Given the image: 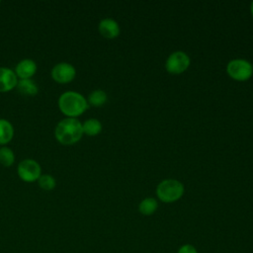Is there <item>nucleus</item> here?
<instances>
[{
  "mask_svg": "<svg viewBox=\"0 0 253 253\" xmlns=\"http://www.w3.org/2000/svg\"><path fill=\"white\" fill-rule=\"evenodd\" d=\"M82 123L77 118H64L59 121L54 128L56 140L63 145H72L83 136Z\"/></svg>",
  "mask_w": 253,
  "mask_h": 253,
  "instance_id": "f257e3e1",
  "label": "nucleus"
},
{
  "mask_svg": "<svg viewBox=\"0 0 253 253\" xmlns=\"http://www.w3.org/2000/svg\"><path fill=\"white\" fill-rule=\"evenodd\" d=\"M60 112L66 118H77L81 116L89 107L87 99L79 92L65 91L57 101Z\"/></svg>",
  "mask_w": 253,
  "mask_h": 253,
  "instance_id": "f03ea898",
  "label": "nucleus"
},
{
  "mask_svg": "<svg viewBox=\"0 0 253 253\" xmlns=\"http://www.w3.org/2000/svg\"><path fill=\"white\" fill-rule=\"evenodd\" d=\"M184 194V185L176 179H165L156 187L157 198L166 204L177 202Z\"/></svg>",
  "mask_w": 253,
  "mask_h": 253,
  "instance_id": "7ed1b4c3",
  "label": "nucleus"
},
{
  "mask_svg": "<svg viewBox=\"0 0 253 253\" xmlns=\"http://www.w3.org/2000/svg\"><path fill=\"white\" fill-rule=\"evenodd\" d=\"M226 72L233 80L247 81L253 75V65L243 58L231 59L226 65Z\"/></svg>",
  "mask_w": 253,
  "mask_h": 253,
  "instance_id": "20e7f679",
  "label": "nucleus"
},
{
  "mask_svg": "<svg viewBox=\"0 0 253 253\" xmlns=\"http://www.w3.org/2000/svg\"><path fill=\"white\" fill-rule=\"evenodd\" d=\"M17 173L19 178L27 183L38 181L42 175V167L38 161L32 158H26L18 164Z\"/></svg>",
  "mask_w": 253,
  "mask_h": 253,
  "instance_id": "39448f33",
  "label": "nucleus"
},
{
  "mask_svg": "<svg viewBox=\"0 0 253 253\" xmlns=\"http://www.w3.org/2000/svg\"><path fill=\"white\" fill-rule=\"evenodd\" d=\"M190 63L191 59L189 55L182 50H177L167 57L165 68L171 74H181L188 69Z\"/></svg>",
  "mask_w": 253,
  "mask_h": 253,
  "instance_id": "423d86ee",
  "label": "nucleus"
},
{
  "mask_svg": "<svg viewBox=\"0 0 253 253\" xmlns=\"http://www.w3.org/2000/svg\"><path fill=\"white\" fill-rule=\"evenodd\" d=\"M50 75L55 82L65 84V83L71 82L75 78L76 69L71 63L62 61V62L56 63L52 67L50 71Z\"/></svg>",
  "mask_w": 253,
  "mask_h": 253,
  "instance_id": "0eeeda50",
  "label": "nucleus"
},
{
  "mask_svg": "<svg viewBox=\"0 0 253 253\" xmlns=\"http://www.w3.org/2000/svg\"><path fill=\"white\" fill-rule=\"evenodd\" d=\"M18 77L11 68L0 66V92H9L13 90L18 83Z\"/></svg>",
  "mask_w": 253,
  "mask_h": 253,
  "instance_id": "6e6552de",
  "label": "nucleus"
},
{
  "mask_svg": "<svg viewBox=\"0 0 253 253\" xmlns=\"http://www.w3.org/2000/svg\"><path fill=\"white\" fill-rule=\"evenodd\" d=\"M37 69L38 66L35 60L31 58H24L17 63L14 71L18 79H29L36 74Z\"/></svg>",
  "mask_w": 253,
  "mask_h": 253,
  "instance_id": "1a4fd4ad",
  "label": "nucleus"
},
{
  "mask_svg": "<svg viewBox=\"0 0 253 253\" xmlns=\"http://www.w3.org/2000/svg\"><path fill=\"white\" fill-rule=\"evenodd\" d=\"M98 30L101 36L110 40L117 38L121 32L118 22L112 18L102 19L98 25Z\"/></svg>",
  "mask_w": 253,
  "mask_h": 253,
  "instance_id": "9d476101",
  "label": "nucleus"
},
{
  "mask_svg": "<svg viewBox=\"0 0 253 253\" xmlns=\"http://www.w3.org/2000/svg\"><path fill=\"white\" fill-rule=\"evenodd\" d=\"M16 88L22 95L25 96H36L39 92V87L32 78L19 79Z\"/></svg>",
  "mask_w": 253,
  "mask_h": 253,
  "instance_id": "9b49d317",
  "label": "nucleus"
},
{
  "mask_svg": "<svg viewBox=\"0 0 253 253\" xmlns=\"http://www.w3.org/2000/svg\"><path fill=\"white\" fill-rule=\"evenodd\" d=\"M14 126L6 119H0V145L5 146L14 136Z\"/></svg>",
  "mask_w": 253,
  "mask_h": 253,
  "instance_id": "f8f14e48",
  "label": "nucleus"
},
{
  "mask_svg": "<svg viewBox=\"0 0 253 253\" xmlns=\"http://www.w3.org/2000/svg\"><path fill=\"white\" fill-rule=\"evenodd\" d=\"M158 209V202L156 199L147 197L140 201L138 204V211L142 215H152Z\"/></svg>",
  "mask_w": 253,
  "mask_h": 253,
  "instance_id": "ddd939ff",
  "label": "nucleus"
},
{
  "mask_svg": "<svg viewBox=\"0 0 253 253\" xmlns=\"http://www.w3.org/2000/svg\"><path fill=\"white\" fill-rule=\"evenodd\" d=\"M82 128H83V133L87 134L89 136H95L98 135L102 131V123L94 118L86 120L82 124Z\"/></svg>",
  "mask_w": 253,
  "mask_h": 253,
  "instance_id": "4468645a",
  "label": "nucleus"
},
{
  "mask_svg": "<svg viewBox=\"0 0 253 253\" xmlns=\"http://www.w3.org/2000/svg\"><path fill=\"white\" fill-rule=\"evenodd\" d=\"M107 100H108L107 93L101 89L93 90L88 95V98H87L88 104L93 107H101L107 102Z\"/></svg>",
  "mask_w": 253,
  "mask_h": 253,
  "instance_id": "2eb2a0df",
  "label": "nucleus"
},
{
  "mask_svg": "<svg viewBox=\"0 0 253 253\" xmlns=\"http://www.w3.org/2000/svg\"><path fill=\"white\" fill-rule=\"evenodd\" d=\"M15 162V153L8 146L0 147V164L4 167H10Z\"/></svg>",
  "mask_w": 253,
  "mask_h": 253,
  "instance_id": "dca6fc26",
  "label": "nucleus"
},
{
  "mask_svg": "<svg viewBox=\"0 0 253 253\" xmlns=\"http://www.w3.org/2000/svg\"><path fill=\"white\" fill-rule=\"evenodd\" d=\"M39 186L44 191H51L56 186L55 178L50 174H42L38 180Z\"/></svg>",
  "mask_w": 253,
  "mask_h": 253,
  "instance_id": "f3484780",
  "label": "nucleus"
},
{
  "mask_svg": "<svg viewBox=\"0 0 253 253\" xmlns=\"http://www.w3.org/2000/svg\"><path fill=\"white\" fill-rule=\"evenodd\" d=\"M177 253H199L197 248L191 244V243H185L183 245H181L178 250Z\"/></svg>",
  "mask_w": 253,
  "mask_h": 253,
  "instance_id": "a211bd4d",
  "label": "nucleus"
},
{
  "mask_svg": "<svg viewBox=\"0 0 253 253\" xmlns=\"http://www.w3.org/2000/svg\"><path fill=\"white\" fill-rule=\"evenodd\" d=\"M250 11H251V15L253 17V1L251 2V5H250Z\"/></svg>",
  "mask_w": 253,
  "mask_h": 253,
  "instance_id": "6ab92c4d",
  "label": "nucleus"
}]
</instances>
